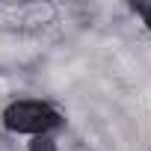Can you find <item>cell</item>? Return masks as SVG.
Segmentation results:
<instances>
[{"label": "cell", "instance_id": "1", "mask_svg": "<svg viewBox=\"0 0 151 151\" xmlns=\"http://www.w3.org/2000/svg\"><path fill=\"white\" fill-rule=\"evenodd\" d=\"M3 124L12 133L45 136L47 130L62 124V116H59V110H53L50 104H42V101H15L3 110Z\"/></svg>", "mask_w": 151, "mask_h": 151}, {"label": "cell", "instance_id": "2", "mask_svg": "<svg viewBox=\"0 0 151 151\" xmlns=\"http://www.w3.org/2000/svg\"><path fill=\"white\" fill-rule=\"evenodd\" d=\"M30 151H56V142L45 133V136H33V142H30Z\"/></svg>", "mask_w": 151, "mask_h": 151}, {"label": "cell", "instance_id": "3", "mask_svg": "<svg viewBox=\"0 0 151 151\" xmlns=\"http://www.w3.org/2000/svg\"><path fill=\"white\" fill-rule=\"evenodd\" d=\"M133 9L142 15V21L148 24V30H151V0H148V3H133Z\"/></svg>", "mask_w": 151, "mask_h": 151}]
</instances>
